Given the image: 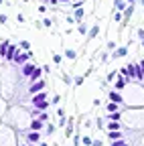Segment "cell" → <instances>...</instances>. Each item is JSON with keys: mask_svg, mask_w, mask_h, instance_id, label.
<instances>
[{"mask_svg": "<svg viewBox=\"0 0 144 146\" xmlns=\"http://www.w3.org/2000/svg\"><path fill=\"white\" fill-rule=\"evenodd\" d=\"M83 14H85V10H83V8H75V12H73L75 21H81V18H83Z\"/></svg>", "mask_w": 144, "mask_h": 146, "instance_id": "obj_19", "label": "cell"}, {"mask_svg": "<svg viewBox=\"0 0 144 146\" xmlns=\"http://www.w3.org/2000/svg\"><path fill=\"white\" fill-rule=\"evenodd\" d=\"M118 110H120V104H116V102L108 104V112H118Z\"/></svg>", "mask_w": 144, "mask_h": 146, "instance_id": "obj_20", "label": "cell"}, {"mask_svg": "<svg viewBox=\"0 0 144 146\" xmlns=\"http://www.w3.org/2000/svg\"><path fill=\"white\" fill-rule=\"evenodd\" d=\"M116 75H118V73H116V71H112L110 75H108V81H114V79H116Z\"/></svg>", "mask_w": 144, "mask_h": 146, "instance_id": "obj_32", "label": "cell"}, {"mask_svg": "<svg viewBox=\"0 0 144 146\" xmlns=\"http://www.w3.org/2000/svg\"><path fill=\"white\" fill-rule=\"evenodd\" d=\"M45 85H47V83H45V79L35 81V83L29 87V94H31V96H33V94H39V91H43V89H45Z\"/></svg>", "mask_w": 144, "mask_h": 146, "instance_id": "obj_2", "label": "cell"}, {"mask_svg": "<svg viewBox=\"0 0 144 146\" xmlns=\"http://www.w3.org/2000/svg\"><path fill=\"white\" fill-rule=\"evenodd\" d=\"M39 120H43V122H47V120H49V116H47L45 112H39Z\"/></svg>", "mask_w": 144, "mask_h": 146, "instance_id": "obj_30", "label": "cell"}, {"mask_svg": "<svg viewBox=\"0 0 144 146\" xmlns=\"http://www.w3.org/2000/svg\"><path fill=\"white\" fill-rule=\"evenodd\" d=\"M53 61H55V65H59V63L63 61V57H61V55H55V53H53Z\"/></svg>", "mask_w": 144, "mask_h": 146, "instance_id": "obj_24", "label": "cell"}, {"mask_svg": "<svg viewBox=\"0 0 144 146\" xmlns=\"http://www.w3.org/2000/svg\"><path fill=\"white\" fill-rule=\"evenodd\" d=\"M92 146H102V140H94V144Z\"/></svg>", "mask_w": 144, "mask_h": 146, "instance_id": "obj_35", "label": "cell"}, {"mask_svg": "<svg viewBox=\"0 0 144 146\" xmlns=\"http://www.w3.org/2000/svg\"><path fill=\"white\" fill-rule=\"evenodd\" d=\"M112 146H128V144H126V142L120 138V140H114V142H112Z\"/></svg>", "mask_w": 144, "mask_h": 146, "instance_id": "obj_25", "label": "cell"}, {"mask_svg": "<svg viewBox=\"0 0 144 146\" xmlns=\"http://www.w3.org/2000/svg\"><path fill=\"white\" fill-rule=\"evenodd\" d=\"M59 2H69V0H59Z\"/></svg>", "mask_w": 144, "mask_h": 146, "instance_id": "obj_40", "label": "cell"}, {"mask_svg": "<svg viewBox=\"0 0 144 146\" xmlns=\"http://www.w3.org/2000/svg\"><path fill=\"white\" fill-rule=\"evenodd\" d=\"M39 146H49V144L47 142H39Z\"/></svg>", "mask_w": 144, "mask_h": 146, "instance_id": "obj_38", "label": "cell"}, {"mask_svg": "<svg viewBox=\"0 0 144 146\" xmlns=\"http://www.w3.org/2000/svg\"><path fill=\"white\" fill-rule=\"evenodd\" d=\"M134 79H136V81H142V79H144V71H142L140 63H134Z\"/></svg>", "mask_w": 144, "mask_h": 146, "instance_id": "obj_6", "label": "cell"}, {"mask_svg": "<svg viewBox=\"0 0 144 146\" xmlns=\"http://www.w3.org/2000/svg\"><path fill=\"white\" fill-rule=\"evenodd\" d=\"M43 73H45V71H43V67H35V71L31 73V75H29V81H31V83H35V81H39Z\"/></svg>", "mask_w": 144, "mask_h": 146, "instance_id": "obj_4", "label": "cell"}, {"mask_svg": "<svg viewBox=\"0 0 144 146\" xmlns=\"http://www.w3.org/2000/svg\"><path fill=\"white\" fill-rule=\"evenodd\" d=\"M29 59H33L31 51H16V55H14V63L16 65H25V63H29Z\"/></svg>", "mask_w": 144, "mask_h": 146, "instance_id": "obj_1", "label": "cell"}, {"mask_svg": "<svg viewBox=\"0 0 144 146\" xmlns=\"http://www.w3.org/2000/svg\"><path fill=\"white\" fill-rule=\"evenodd\" d=\"M53 132H55V126L49 124V126H47V134H53Z\"/></svg>", "mask_w": 144, "mask_h": 146, "instance_id": "obj_31", "label": "cell"}, {"mask_svg": "<svg viewBox=\"0 0 144 146\" xmlns=\"http://www.w3.org/2000/svg\"><path fill=\"white\" fill-rule=\"evenodd\" d=\"M140 67H142V71H144V61H140Z\"/></svg>", "mask_w": 144, "mask_h": 146, "instance_id": "obj_39", "label": "cell"}, {"mask_svg": "<svg viewBox=\"0 0 144 146\" xmlns=\"http://www.w3.org/2000/svg\"><path fill=\"white\" fill-rule=\"evenodd\" d=\"M142 47H144V39H142Z\"/></svg>", "mask_w": 144, "mask_h": 146, "instance_id": "obj_41", "label": "cell"}, {"mask_svg": "<svg viewBox=\"0 0 144 146\" xmlns=\"http://www.w3.org/2000/svg\"><path fill=\"white\" fill-rule=\"evenodd\" d=\"M108 130H120V122H114V120H108Z\"/></svg>", "mask_w": 144, "mask_h": 146, "instance_id": "obj_16", "label": "cell"}, {"mask_svg": "<svg viewBox=\"0 0 144 146\" xmlns=\"http://www.w3.org/2000/svg\"><path fill=\"white\" fill-rule=\"evenodd\" d=\"M49 2H51V4H57V2H59V0H49Z\"/></svg>", "mask_w": 144, "mask_h": 146, "instance_id": "obj_37", "label": "cell"}, {"mask_svg": "<svg viewBox=\"0 0 144 146\" xmlns=\"http://www.w3.org/2000/svg\"><path fill=\"white\" fill-rule=\"evenodd\" d=\"M65 57H67V59H75V57H77V53H75V51H71V49H67V51H65Z\"/></svg>", "mask_w": 144, "mask_h": 146, "instance_id": "obj_22", "label": "cell"}, {"mask_svg": "<svg viewBox=\"0 0 144 146\" xmlns=\"http://www.w3.org/2000/svg\"><path fill=\"white\" fill-rule=\"evenodd\" d=\"M120 118H122L120 110H118V112H110V116H108V120H114V122H120Z\"/></svg>", "mask_w": 144, "mask_h": 146, "instance_id": "obj_18", "label": "cell"}, {"mask_svg": "<svg viewBox=\"0 0 144 146\" xmlns=\"http://www.w3.org/2000/svg\"><path fill=\"white\" fill-rule=\"evenodd\" d=\"M96 126H98V130H104V120L98 118V120H96Z\"/></svg>", "mask_w": 144, "mask_h": 146, "instance_id": "obj_27", "label": "cell"}, {"mask_svg": "<svg viewBox=\"0 0 144 146\" xmlns=\"http://www.w3.org/2000/svg\"><path fill=\"white\" fill-rule=\"evenodd\" d=\"M126 81H128V77H124V75H120V77L116 79V89L120 91V89H122V87L126 85Z\"/></svg>", "mask_w": 144, "mask_h": 146, "instance_id": "obj_12", "label": "cell"}, {"mask_svg": "<svg viewBox=\"0 0 144 146\" xmlns=\"http://www.w3.org/2000/svg\"><path fill=\"white\" fill-rule=\"evenodd\" d=\"M63 81H65V83L69 85V83H71V77H69V75H63Z\"/></svg>", "mask_w": 144, "mask_h": 146, "instance_id": "obj_33", "label": "cell"}, {"mask_svg": "<svg viewBox=\"0 0 144 146\" xmlns=\"http://www.w3.org/2000/svg\"><path fill=\"white\" fill-rule=\"evenodd\" d=\"M27 140H29L31 144H37V142H41V132H37V130H31V132L27 134Z\"/></svg>", "mask_w": 144, "mask_h": 146, "instance_id": "obj_5", "label": "cell"}, {"mask_svg": "<svg viewBox=\"0 0 144 146\" xmlns=\"http://www.w3.org/2000/svg\"><path fill=\"white\" fill-rule=\"evenodd\" d=\"M16 51H19V47H16L14 43H10V45H8V51H6V55H4V59H6V61H14Z\"/></svg>", "mask_w": 144, "mask_h": 146, "instance_id": "obj_3", "label": "cell"}, {"mask_svg": "<svg viewBox=\"0 0 144 146\" xmlns=\"http://www.w3.org/2000/svg\"><path fill=\"white\" fill-rule=\"evenodd\" d=\"M77 31H79L81 35H87V27H85V25H79V27H77Z\"/></svg>", "mask_w": 144, "mask_h": 146, "instance_id": "obj_28", "label": "cell"}, {"mask_svg": "<svg viewBox=\"0 0 144 146\" xmlns=\"http://www.w3.org/2000/svg\"><path fill=\"white\" fill-rule=\"evenodd\" d=\"M140 2H142V4H144V0H140Z\"/></svg>", "mask_w": 144, "mask_h": 146, "instance_id": "obj_42", "label": "cell"}, {"mask_svg": "<svg viewBox=\"0 0 144 146\" xmlns=\"http://www.w3.org/2000/svg\"><path fill=\"white\" fill-rule=\"evenodd\" d=\"M98 33H100V27H92V31H89V35H87V39H96Z\"/></svg>", "mask_w": 144, "mask_h": 146, "instance_id": "obj_21", "label": "cell"}, {"mask_svg": "<svg viewBox=\"0 0 144 146\" xmlns=\"http://www.w3.org/2000/svg\"><path fill=\"white\" fill-rule=\"evenodd\" d=\"M81 142H83V146H92V144H94V140L89 138V136H83V138H81Z\"/></svg>", "mask_w": 144, "mask_h": 146, "instance_id": "obj_23", "label": "cell"}, {"mask_svg": "<svg viewBox=\"0 0 144 146\" xmlns=\"http://www.w3.org/2000/svg\"><path fill=\"white\" fill-rule=\"evenodd\" d=\"M43 126H45V122H43V120H33L29 128H31V130H37V132H41V130H43Z\"/></svg>", "mask_w": 144, "mask_h": 146, "instance_id": "obj_7", "label": "cell"}, {"mask_svg": "<svg viewBox=\"0 0 144 146\" xmlns=\"http://www.w3.org/2000/svg\"><path fill=\"white\" fill-rule=\"evenodd\" d=\"M108 138L110 140H120L122 138V130H108Z\"/></svg>", "mask_w": 144, "mask_h": 146, "instance_id": "obj_10", "label": "cell"}, {"mask_svg": "<svg viewBox=\"0 0 144 146\" xmlns=\"http://www.w3.org/2000/svg\"><path fill=\"white\" fill-rule=\"evenodd\" d=\"M85 81V75H79V77H75V85H81Z\"/></svg>", "mask_w": 144, "mask_h": 146, "instance_id": "obj_29", "label": "cell"}, {"mask_svg": "<svg viewBox=\"0 0 144 146\" xmlns=\"http://www.w3.org/2000/svg\"><path fill=\"white\" fill-rule=\"evenodd\" d=\"M35 67H37V65H33V63H25V65H23V75H25V77H29L31 73L35 71Z\"/></svg>", "mask_w": 144, "mask_h": 146, "instance_id": "obj_9", "label": "cell"}, {"mask_svg": "<svg viewBox=\"0 0 144 146\" xmlns=\"http://www.w3.org/2000/svg\"><path fill=\"white\" fill-rule=\"evenodd\" d=\"M37 2H41V0H37Z\"/></svg>", "mask_w": 144, "mask_h": 146, "instance_id": "obj_44", "label": "cell"}, {"mask_svg": "<svg viewBox=\"0 0 144 146\" xmlns=\"http://www.w3.org/2000/svg\"><path fill=\"white\" fill-rule=\"evenodd\" d=\"M8 41H0V57H4V55H6V51H8Z\"/></svg>", "mask_w": 144, "mask_h": 146, "instance_id": "obj_13", "label": "cell"}, {"mask_svg": "<svg viewBox=\"0 0 144 146\" xmlns=\"http://www.w3.org/2000/svg\"><path fill=\"white\" fill-rule=\"evenodd\" d=\"M128 55V47H120L116 53H114V59H120V57H126Z\"/></svg>", "mask_w": 144, "mask_h": 146, "instance_id": "obj_11", "label": "cell"}, {"mask_svg": "<svg viewBox=\"0 0 144 146\" xmlns=\"http://www.w3.org/2000/svg\"><path fill=\"white\" fill-rule=\"evenodd\" d=\"M47 100V91H39V94H33V104H39Z\"/></svg>", "mask_w": 144, "mask_h": 146, "instance_id": "obj_8", "label": "cell"}, {"mask_svg": "<svg viewBox=\"0 0 144 146\" xmlns=\"http://www.w3.org/2000/svg\"><path fill=\"white\" fill-rule=\"evenodd\" d=\"M4 23H6V16H4V14H0V25H4Z\"/></svg>", "mask_w": 144, "mask_h": 146, "instance_id": "obj_34", "label": "cell"}, {"mask_svg": "<svg viewBox=\"0 0 144 146\" xmlns=\"http://www.w3.org/2000/svg\"><path fill=\"white\" fill-rule=\"evenodd\" d=\"M71 134H73V120H69V124H67V128H65V136L71 138Z\"/></svg>", "mask_w": 144, "mask_h": 146, "instance_id": "obj_17", "label": "cell"}, {"mask_svg": "<svg viewBox=\"0 0 144 146\" xmlns=\"http://www.w3.org/2000/svg\"><path fill=\"white\" fill-rule=\"evenodd\" d=\"M110 102H116V104H122L124 100H122V96L118 94V91H112V94H110Z\"/></svg>", "mask_w": 144, "mask_h": 146, "instance_id": "obj_14", "label": "cell"}, {"mask_svg": "<svg viewBox=\"0 0 144 146\" xmlns=\"http://www.w3.org/2000/svg\"><path fill=\"white\" fill-rule=\"evenodd\" d=\"M138 36H140V39H144V31H142V29L138 31Z\"/></svg>", "mask_w": 144, "mask_h": 146, "instance_id": "obj_36", "label": "cell"}, {"mask_svg": "<svg viewBox=\"0 0 144 146\" xmlns=\"http://www.w3.org/2000/svg\"><path fill=\"white\" fill-rule=\"evenodd\" d=\"M21 146H27V144H21Z\"/></svg>", "mask_w": 144, "mask_h": 146, "instance_id": "obj_43", "label": "cell"}, {"mask_svg": "<svg viewBox=\"0 0 144 146\" xmlns=\"http://www.w3.org/2000/svg\"><path fill=\"white\" fill-rule=\"evenodd\" d=\"M21 47H23L25 51H31V43H29V41H21Z\"/></svg>", "mask_w": 144, "mask_h": 146, "instance_id": "obj_26", "label": "cell"}, {"mask_svg": "<svg viewBox=\"0 0 144 146\" xmlns=\"http://www.w3.org/2000/svg\"><path fill=\"white\" fill-rule=\"evenodd\" d=\"M35 108L39 110V112H47V108H49V102L45 100V102H39V104H35Z\"/></svg>", "mask_w": 144, "mask_h": 146, "instance_id": "obj_15", "label": "cell"}]
</instances>
